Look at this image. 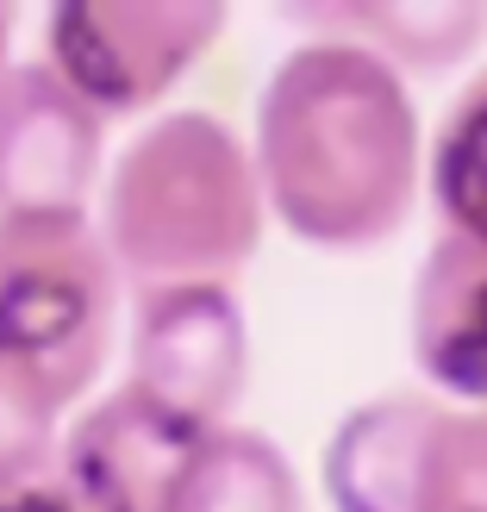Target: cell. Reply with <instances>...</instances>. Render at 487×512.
Segmentation results:
<instances>
[{
    "label": "cell",
    "instance_id": "obj_13",
    "mask_svg": "<svg viewBox=\"0 0 487 512\" xmlns=\"http://www.w3.org/2000/svg\"><path fill=\"white\" fill-rule=\"evenodd\" d=\"M57 469V425L0 400V494H19Z\"/></svg>",
    "mask_w": 487,
    "mask_h": 512
},
{
    "label": "cell",
    "instance_id": "obj_12",
    "mask_svg": "<svg viewBox=\"0 0 487 512\" xmlns=\"http://www.w3.org/2000/svg\"><path fill=\"white\" fill-rule=\"evenodd\" d=\"M431 207L450 238L487 244V69L444 107L425 157Z\"/></svg>",
    "mask_w": 487,
    "mask_h": 512
},
{
    "label": "cell",
    "instance_id": "obj_14",
    "mask_svg": "<svg viewBox=\"0 0 487 512\" xmlns=\"http://www.w3.org/2000/svg\"><path fill=\"white\" fill-rule=\"evenodd\" d=\"M0 512H75V506L57 481H32V488H19V494H0Z\"/></svg>",
    "mask_w": 487,
    "mask_h": 512
},
{
    "label": "cell",
    "instance_id": "obj_9",
    "mask_svg": "<svg viewBox=\"0 0 487 512\" xmlns=\"http://www.w3.org/2000/svg\"><path fill=\"white\" fill-rule=\"evenodd\" d=\"M413 363L438 394L487 406V244L431 238L413 275Z\"/></svg>",
    "mask_w": 487,
    "mask_h": 512
},
{
    "label": "cell",
    "instance_id": "obj_15",
    "mask_svg": "<svg viewBox=\"0 0 487 512\" xmlns=\"http://www.w3.org/2000/svg\"><path fill=\"white\" fill-rule=\"evenodd\" d=\"M13 69V7H0V82Z\"/></svg>",
    "mask_w": 487,
    "mask_h": 512
},
{
    "label": "cell",
    "instance_id": "obj_3",
    "mask_svg": "<svg viewBox=\"0 0 487 512\" xmlns=\"http://www.w3.org/2000/svg\"><path fill=\"white\" fill-rule=\"evenodd\" d=\"M119 294L94 219H0V400L63 425L113 356Z\"/></svg>",
    "mask_w": 487,
    "mask_h": 512
},
{
    "label": "cell",
    "instance_id": "obj_8",
    "mask_svg": "<svg viewBox=\"0 0 487 512\" xmlns=\"http://www.w3.org/2000/svg\"><path fill=\"white\" fill-rule=\"evenodd\" d=\"M100 125L44 63L0 82V219H88L100 182Z\"/></svg>",
    "mask_w": 487,
    "mask_h": 512
},
{
    "label": "cell",
    "instance_id": "obj_11",
    "mask_svg": "<svg viewBox=\"0 0 487 512\" xmlns=\"http://www.w3.org/2000/svg\"><path fill=\"white\" fill-rule=\"evenodd\" d=\"M182 512H306V494L275 438L250 425H213Z\"/></svg>",
    "mask_w": 487,
    "mask_h": 512
},
{
    "label": "cell",
    "instance_id": "obj_7",
    "mask_svg": "<svg viewBox=\"0 0 487 512\" xmlns=\"http://www.w3.org/2000/svg\"><path fill=\"white\" fill-rule=\"evenodd\" d=\"M200 450L207 425H188L157 400L113 388L107 400H88L69 431H57L50 481L75 512H182Z\"/></svg>",
    "mask_w": 487,
    "mask_h": 512
},
{
    "label": "cell",
    "instance_id": "obj_1",
    "mask_svg": "<svg viewBox=\"0 0 487 512\" xmlns=\"http://www.w3.org/2000/svg\"><path fill=\"white\" fill-rule=\"evenodd\" d=\"M263 213L319 250L388 244L419 207L425 138L400 69L369 44L313 32L256 94L250 138Z\"/></svg>",
    "mask_w": 487,
    "mask_h": 512
},
{
    "label": "cell",
    "instance_id": "obj_10",
    "mask_svg": "<svg viewBox=\"0 0 487 512\" xmlns=\"http://www.w3.org/2000/svg\"><path fill=\"white\" fill-rule=\"evenodd\" d=\"M294 19L369 44L394 69H450L487 38V0H350V7H300Z\"/></svg>",
    "mask_w": 487,
    "mask_h": 512
},
{
    "label": "cell",
    "instance_id": "obj_6",
    "mask_svg": "<svg viewBox=\"0 0 487 512\" xmlns=\"http://www.w3.org/2000/svg\"><path fill=\"white\" fill-rule=\"evenodd\" d=\"M125 388L188 425H232L250 388V325L232 288H138L125 338Z\"/></svg>",
    "mask_w": 487,
    "mask_h": 512
},
{
    "label": "cell",
    "instance_id": "obj_4",
    "mask_svg": "<svg viewBox=\"0 0 487 512\" xmlns=\"http://www.w3.org/2000/svg\"><path fill=\"white\" fill-rule=\"evenodd\" d=\"M338 512H487V406L381 394L338 419L325 444Z\"/></svg>",
    "mask_w": 487,
    "mask_h": 512
},
{
    "label": "cell",
    "instance_id": "obj_5",
    "mask_svg": "<svg viewBox=\"0 0 487 512\" xmlns=\"http://www.w3.org/2000/svg\"><path fill=\"white\" fill-rule=\"evenodd\" d=\"M225 32L219 0H63L44 19V69L107 125L150 113Z\"/></svg>",
    "mask_w": 487,
    "mask_h": 512
},
{
    "label": "cell",
    "instance_id": "obj_2",
    "mask_svg": "<svg viewBox=\"0 0 487 512\" xmlns=\"http://www.w3.org/2000/svg\"><path fill=\"white\" fill-rule=\"evenodd\" d=\"M263 188L250 144L225 119L182 107L119 150L100 194V244L138 288H232L263 244Z\"/></svg>",
    "mask_w": 487,
    "mask_h": 512
}]
</instances>
